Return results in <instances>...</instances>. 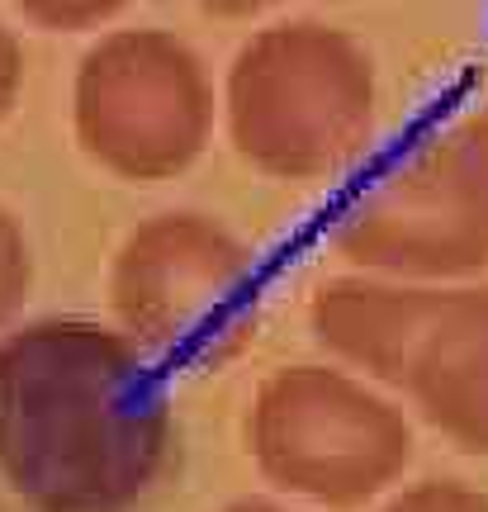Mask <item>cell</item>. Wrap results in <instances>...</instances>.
Here are the masks:
<instances>
[{
	"mask_svg": "<svg viewBox=\"0 0 488 512\" xmlns=\"http://www.w3.org/2000/svg\"><path fill=\"white\" fill-rule=\"evenodd\" d=\"M403 389L446 441L488 456V290L446 294Z\"/></svg>",
	"mask_w": 488,
	"mask_h": 512,
	"instance_id": "cell-8",
	"label": "cell"
},
{
	"mask_svg": "<svg viewBox=\"0 0 488 512\" xmlns=\"http://www.w3.org/2000/svg\"><path fill=\"white\" fill-rule=\"evenodd\" d=\"M19 86H24V48H19V38L0 19V119L15 110Z\"/></svg>",
	"mask_w": 488,
	"mask_h": 512,
	"instance_id": "cell-13",
	"label": "cell"
},
{
	"mask_svg": "<svg viewBox=\"0 0 488 512\" xmlns=\"http://www.w3.org/2000/svg\"><path fill=\"white\" fill-rule=\"evenodd\" d=\"M214 81L166 29H119L81 57L72 128L81 152L138 185L176 181L214 138Z\"/></svg>",
	"mask_w": 488,
	"mask_h": 512,
	"instance_id": "cell-5",
	"label": "cell"
},
{
	"mask_svg": "<svg viewBox=\"0 0 488 512\" xmlns=\"http://www.w3.org/2000/svg\"><path fill=\"white\" fill-rule=\"evenodd\" d=\"M223 512H285V508H275V503H261V498H242V503H233V508H223Z\"/></svg>",
	"mask_w": 488,
	"mask_h": 512,
	"instance_id": "cell-15",
	"label": "cell"
},
{
	"mask_svg": "<svg viewBox=\"0 0 488 512\" xmlns=\"http://www.w3.org/2000/svg\"><path fill=\"white\" fill-rule=\"evenodd\" d=\"M34 290V252L10 209H0V328H10Z\"/></svg>",
	"mask_w": 488,
	"mask_h": 512,
	"instance_id": "cell-10",
	"label": "cell"
},
{
	"mask_svg": "<svg viewBox=\"0 0 488 512\" xmlns=\"http://www.w3.org/2000/svg\"><path fill=\"white\" fill-rule=\"evenodd\" d=\"M176 460L157 356L95 318H38L0 342V484L24 512H133Z\"/></svg>",
	"mask_w": 488,
	"mask_h": 512,
	"instance_id": "cell-1",
	"label": "cell"
},
{
	"mask_svg": "<svg viewBox=\"0 0 488 512\" xmlns=\"http://www.w3.org/2000/svg\"><path fill=\"white\" fill-rule=\"evenodd\" d=\"M380 512H488V498L455 479H422L398 498H389Z\"/></svg>",
	"mask_w": 488,
	"mask_h": 512,
	"instance_id": "cell-12",
	"label": "cell"
},
{
	"mask_svg": "<svg viewBox=\"0 0 488 512\" xmlns=\"http://www.w3.org/2000/svg\"><path fill=\"white\" fill-rule=\"evenodd\" d=\"M446 294H451L446 285L342 275L313 294L308 328L318 337V347H327L337 361L365 370L370 380L403 389L417 361V347L432 332Z\"/></svg>",
	"mask_w": 488,
	"mask_h": 512,
	"instance_id": "cell-7",
	"label": "cell"
},
{
	"mask_svg": "<svg viewBox=\"0 0 488 512\" xmlns=\"http://www.w3.org/2000/svg\"><path fill=\"white\" fill-rule=\"evenodd\" d=\"M247 446L275 489L323 508H361L408 470L413 427L365 380L304 361L261 380Z\"/></svg>",
	"mask_w": 488,
	"mask_h": 512,
	"instance_id": "cell-4",
	"label": "cell"
},
{
	"mask_svg": "<svg viewBox=\"0 0 488 512\" xmlns=\"http://www.w3.org/2000/svg\"><path fill=\"white\" fill-rule=\"evenodd\" d=\"M446 147H451V166H455V181H460V195L470 204L479 233L488 238V105L474 110L455 133H446Z\"/></svg>",
	"mask_w": 488,
	"mask_h": 512,
	"instance_id": "cell-9",
	"label": "cell"
},
{
	"mask_svg": "<svg viewBox=\"0 0 488 512\" xmlns=\"http://www.w3.org/2000/svg\"><path fill=\"white\" fill-rule=\"evenodd\" d=\"M133 0H15V10L38 29H53V34H81L95 29L105 19L124 15Z\"/></svg>",
	"mask_w": 488,
	"mask_h": 512,
	"instance_id": "cell-11",
	"label": "cell"
},
{
	"mask_svg": "<svg viewBox=\"0 0 488 512\" xmlns=\"http://www.w3.org/2000/svg\"><path fill=\"white\" fill-rule=\"evenodd\" d=\"M332 242L351 266L394 280H470L488 271V238L460 195L446 138L403 147L356 185Z\"/></svg>",
	"mask_w": 488,
	"mask_h": 512,
	"instance_id": "cell-6",
	"label": "cell"
},
{
	"mask_svg": "<svg viewBox=\"0 0 488 512\" xmlns=\"http://www.w3.org/2000/svg\"><path fill=\"white\" fill-rule=\"evenodd\" d=\"M109 309L152 356L176 366H223L256 337V256L214 214H152L109 261Z\"/></svg>",
	"mask_w": 488,
	"mask_h": 512,
	"instance_id": "cell-3",
	"label": "cell"
},
{
	"mask_svg": "<svg viewBox=\"0 0 488 512\" xmlns=\"http://www.w3.org/2000/svg\"><path fill=\"white\" fill-rule=\"evenodd\" d=\"M204 15H218V19H252V15H266L275 5L285 0H195Z\"/></svg>",
	"mask_w": 488,
	"mask_h": 512,
	"instance_id": "cell-14",
	"label": "cell"
},
{
	"mask_svg": "<svg viewBox=\"0 0 488 512\" xmlns=\"http://www.w3.org/2000/svg\"><path fill=\"white\" fill-rule=\"evenodd\" d=\"M228 143L271 181H323L375 133V67L332 24L294 19L242 43L223 81Z\"/></svg>",
	"mask_w": 488,
	"mask_h": 512,
	"instance_id": "cell-2",
	"label": "cell"
}]
</instances>
